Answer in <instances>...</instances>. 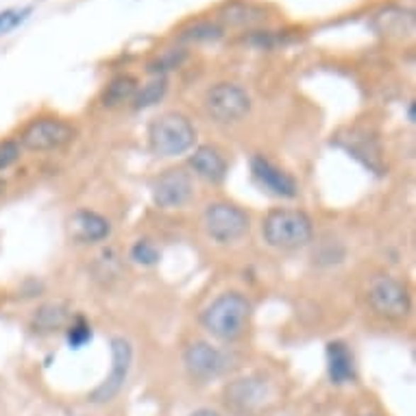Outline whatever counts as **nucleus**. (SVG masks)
Listing matches in <instances>:
<instances>
[{"label":"nucleus","mask_w":416,"mask_h":416,"mask_svg":"<svg viewBox=\"0 0 416 416\" xmlns=\"http://www.w3.org/2000/svg\"><path fill=\"white\" fill-rule=\"evenodd\" d=\"M203 225H205L207 235H210L212 240L220 242V244H229V242L240 240L242 235H247V231L251 227L247 212L240 210L237 205L225 203V201L207 205L205 216H203Z\"/></svg>","instance_id":"4"},{"label":"nucleus","mask_w":416,"mask_h":416,"mask_svg":"<svg viewBox=\"0 0 416 416\" xmlns=\"http://www.w3.org/2000/svg\"><path fill=\"white\" fill-rule=\"evenodd\" d=\"M168 92V83L164 77H157L153 79L151 83H146L142 90L135 94L133 99V107L135 109H146V107H151V105H157Z\"/></svg>","instance_id":"20"},{"label":"nucleus","mask_w":416,"mask_h":416,"mask_svg":"<svg viewBox=\"0 0 416 416\" xmlns=\"http://www.w3.org/2000/svg\"><path fill=\"white\" fill-rule=\"evenodd\" d=\"M90 340H92V327L87 325L83 318H77L68 327V342H70V347L79 349V347H83L85 342H90Z\"/></svg>","instance_id":"24"},{"label":"nucleus","mask_w":416,"mask_h":416,"mask_svg":"<svg viewBox=\"0 0 416 416\" xmlns=\"http://www.w3.org/2000/svg\"><path fill=\"white\" fill-rule=\"evenodd\" d=\"M190 168L207 184H223L227 176V162L216 146H198L190 155Z\"/></svg>","instance_id":"14"},{"label":"nucleus","mask_w":416,"mask_h":416,"mask_svg":"<svg viewBox=\"0 0 416 416\" xmlns=\"http://www.w3.org/2000/svg\"><path fill=\"white\" fill-rule=\"evenodd\" d=\"M137 94V81L129 74H120L107 83L103 92V105L105 107H120L129 101H133Z\"/></svg>","instance_id":"19"},{"label":"nucleus","mask_w":416,"mask_h":416,"mask_svg":"<svg viewBox=\"0 0 416 416\" xmlns=\"http://www.w3.org/2000/svg\"><path fill=\"white\" fill-rule=\"evenodd\" d=\"M190 416H218L214 410H196L194 414H190Z\"/></svg>","instance_id":"27"},{"label":"nucleus","mask_w":416,"mask_h":416,"mask_svg":"<svg viewBox=\"0 0 416 416\" xmlns=\"http://www.w3.org/2000/svg\"><path fill=\"white\" fill-rule=\"evenodd\" d=\"M223 35L220 26L212 24V22H194L190 24L188 28H184L181 35H179V42H212V40H218Z\"/></svg>","instance_id":"22"},{"label":"nucleus","mask_w":416,"mask_h":416,"mask_svg":"<svg viewBox=\"0 0 416 416\" xmlns=\"http://www.w3.org/2000/svg\"><path fill=\"white\" fill-rule=\"evenodd\" d=\"M251 172L255 176V181L264 190H269L275 196L294 198L296 194H299V186H296L294 176L288 174L286 170L277 168L273 162H269V159L262 157V155L251 157Z\"/></svg>","instance_id":"10"},{"label":"nucleus","mask_w":416,"mask_h":416,"mask_svg":"<svg viewBox=\"0 0 416 416\" xmlns=\"http://www.w3.org/2000/svg\"><path fill=\"white\" fill-rule=\"evenodd\" d=\"M186 369L196 379H212L225 369L223 353L210 342H192L184 353Z\"/></svg>","instance_id":"11"},{"label":"nucleus","mask_w":416,"mask_h":416,"mask_svg":"<svg viewBox=\"0 0 416 416\" xmlns=\"http://www.w3.org/2000/svg\"><path fill=\"white\" fill-rule=\"evenodd\" d=\"M366 416H373V414H366Z\"/></svg>","instance_id":"29"},{"label":"nucleus","mask_w":416,"mask_h":416,"mask_svg":"<svg viewBox=\"0 0 416 416\" xmlns=\"http://www.w3.org/2000/svg\"><path fill=\"white\" fill-rule=\"evenodd\" d=\"M131 259H135L137 264H144V266H153L159 262V251L148 240H137L131 249Z\"/></svg>","instance_id":"23"},{"label":"nucleus","mask_w":416,"mask_h":416,"mask_svg":"<svg viewBox=\"0 0 416 416\" xmlns=\"http://www.w3.org/2000/svg\"><path fill=\"white\" fill-rule=\"evenodd\" d=\"M20 159V144L16 140L0 142V172L11 168Z\"/></svg>","instance_id":"26"},{"label":"nucleus","mask_w":416,"mask_h":416,"mask_svg":"<svg viewBox=\"0 0 416 416\" xmlns=\"http://www.w3.org/2000/svg\"><path fill=\"white\" fill-rule=\"evenodd\" d=\"M205 107L218 123H235L244 118L251 109L247 90L235 83H218L205 96Z\"/></svg>","instance_id":"7"},{"label":"nucleus","mask_w":416,"mask_h":416,"mask_svg":"<svg viewBox=\"0 0 416 416\" xmlns=\"http://www.w3.org/2000/svg\"><path fill=\"white\" fill-rule=\"evenodd\" d=\"M186 59H188V52L184 48H168V50L159 52L153 62H148L146 70L151 74H164V72H170L174 68H179Z\"/></svg>","instance_id":"21"},{"label":"nucleus","mask_w":416,"mask_h":416,"mask_svg":"<svg viewBox=\"0 0 416 416\" xmlns=\"http://www.w3.org/2000/svg\"><path fill=\"white\" fill-rule=\"evenodd\" d=\"M0 188H5V184H0Z\"/></svg>","instance_id":"28"},{"label":"nucleus","mask_w":416,"mask_h":416,"mask_svg":"<svg viewBox=\"0 0 416 416\" xmlns=\"http://www.w3.org/2000/svg\"><path fill=\"white\" fill-rule=\"evenodd\" d=\"M196 129L179 111H166L157 116L148 127V144L159 157H176L194 146Z\"/></svg>","instance_id":"3"},{"label":"nucleus","mask_w":416,"mask_h":416,"mask_svg":"<svg viewBox=\"0 0 416 416\" xmlns=\"http://www.w3.org/2000/svg\"><path fill=\"white\" fill-rule=\"evenodd\" d=\"M70 320V310L64 303H44L31 316V327L40 334L64 330Z\"/></svg>","instance_id":"16"},{"label":"nucleus","mask_w":416,"mask_h":416,"mask_svg":"<svg viewBox=\"0 0 416 416\" xmlns=\"http://www.w3.org/2000/svg\"><path fill=\"white\" fill-rule=\"evenodd\" d=\"M74 137L77 129L70 123L62 120V118H35L22 129L18 144L26 151L44 153L70 144Z\"/></svg>","instance_id":"5"},{"label":"nucleus","mask_w":416,"mask_h":416,"mask_svg":"<svg viewBox=\"0 0 416 416\" xmlns=\"http://www.w3.org/2000/svg\"><path fill=\"white\" fill-rule=\"evenodd\" d=\"M151 190L155 205L164 207V210H174V207H184L192 198L194 184L190 172L184 168H168L153 181Z\"/></svg>","instance_id":"9"},{"label":"nucleus","mask_w":416,"mask_h":416,"mask_svg":"<svg viewBox=\"0 0 416 416\" xmlns=\"http://www.w3.org/2000/svg\"><path fill=\"white\" fill-rule=\"evenodd\" d=\"M220 18L233 26H255L266 22V11L251 0H231L220 11Z\"/></svg>","instance_id":"15"},{"label":"nucleus","mask_w":416,"mask_h":416,"mask_svg":"<svg viewBox=\"0 0 416 416\" xmlns=\"http://www.w3.org/2000/svg\"><path fill=\"white\" fill-rule=\"evenodd\" d=\"M327 369L336 383H344L353 377V358L344 342L327 344Z\"/></svg>","instance_id":"18"},{"label":"nucleus","mask_w":416,"mask_h":416,"mask_svg":"<svg viewBox=\"0 0 416 416\" xmlns=\"http://www.w3.org/2000/svg\"><path fill=\"white\" fill-rule=\"evenodd\" d=\"M131 360H133V349L131 342L125 338H113L111 340V371L105 377V381L99 386L96 390H92L90 401L94 403H107L111 401L127 381L129 369H131Z\"/></svg>","instance_id":"8"},{"label":"nucleus","mask_w":416,"mask_h":416,"mask_svg":"<svg viewBox=\"0 0 416 416\" xmlns=\"http://www.w3.org/2000/svg\"><path fill=\"white\" fill-rule=\"evenodd\" d=\"M262 235L271 247L281 251H292L305 247L312 240L314 227L305 212L279 207V210H271L264 216Z\"/></svg>","instance_id":"2"},{"label":"nucleus","mask_w":416,"mask_h":416,"mask_svg":"<svg viewBox=\"0 0 416 416\" xmlns=\"http://www.w3.org/2000/svg\"><path fill=\"white\" fill-rule=\"evenodd\" d=\"M269 395V386L264 379L257 377H244L229 383L225 388V403L231 405L237 412H251L259 407Z\"/></svg>","instance_id":"12"},{"label":"nucleus","mask_w":416,"mask_h":416,"mask_svg":"<svg viewBox=\"0 0 416 416\" xmlns=\"http://www.w3.org/2000/svg\"><path fill=\"white\" fill-rule=\"evenodd\" d=\"M253 314V305L240 292H223L205 308L201 322L207 332L223 342L242 338Z\"/></svg>","instance_id":"1"},{"label":"nucleus","mask_w":416,"mask_h":416,"mask_svg":"<svg viewBox=\"0 0 416 416\" xmlns=\"http://www.w3.org/2000/svg\"><path fill=\"white\" fill-rule=\"evenodd\" d=\"M28 13H31V7H24L22 11H18V9H7V11L0 13V35H5V33L13 31V28H16L20 22L26 20Z\"/></svg>","instance_id":"25"},{"label":"nucleus","mask_w":416,"mask_h":416,"mask_svg":"<svg viewBox=\"0 0 416 416\" xmlns=\"http://www.w3.org/2000/svg\"><path fill=\"white\" fill-rule=\"evenodd\" d=\"M369 303L375 314L388 320L405 318L412 308L407 288L395 277H375L369 286Z\"/></svg>","instance_id":"6"},{"label":"nucleus","mask_w":416,"mask_h":416,"mask_svg":"<svg viewBox=\"0 0 416 416\" xmlns=\"http://www.w3.org/2000/svg\"><path fill=\"white\" fill-rule=\"evenodd\" d=\"M375 24L383 35L405 38V35L414 33V16L410 11H401V9H395V7L383 9L375 18Z\"/></svg>","instance_id":"17"},{"label":"nucleus","mask_w":416,"mask_h":416,"mask_svg":"<svg viewBox=\"0 0 416 416\" xmlns=\"http://www.w3.org/2000/svg\"><path fill=\"white\" fill-rule=\"evenodd\" d=\"M68 233L79 244H92V242L105 240V237L111 233V225L107 218H103L96 212L79 210L68 220Z\"/></svg>","instance_id":"13"}]
</instances>
